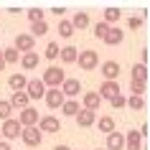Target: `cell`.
<instances>
[{"mask_svg": "<svg viewBox=\"0 0 150 150\" xmlns=\"http://www.w3.org/2000/svg\"><path fill=\"white\" fill-rule=\"evenodd\" d=\"M64 79H66V74H64V69H59V66H48V69L43 71V76H41V81H43L46 89H59L64 84Z\"/></svg>", "mask_w": 150, "mask_h": 150, "instance_id": "1", "label": "cell"}, {"mask_svg": "<svg viewBox=\"0 0 150 150\" xmlns=\"http://www.w3.org/2000/svg\"><path fill=\"white\" fill-rule=\"evenodd\" d=\"M76 61H79V69L94 71L97 66H99V56H97V51H92V48H84V51L76 54Z\"/></svg>", "mask_w": 150, "mask_h": 150, "instance_id": "2", "label": "cell"}, {"mask_svg": "<svg viewBox=\"0 0 150 150\" xmlns=\"http://www.w3.org/2000/svg\"><path fill=\"white\" fill-rule=\"evenodd\" d=\"M21 130H23V127L18 125V120H16V117H10V120H5V122L0 125V137H3L5 142L18 140V137H21Z\"/></svg>", "mask_w": 150, "mask_h": 150, "instance_id": "3", "label": "cell"}, {"mask_svg": "<svg viewBox=\"0 0 150 150\" xmlns=\"http://www.w3.org/2000/svg\"><path fill=\"white\" fill-rule=\"evenodd\" d=\"M21 140H23V145H28V148H38L41 142H43V135L38 132V127H23V130H21Z\"/></svg>", "mask_w": 150, "mask_h": 150, "instance_id": "4", "label": "cell"}, {"mask_svg": "<svg viewBox=\"0 0 150 150\" xmlns=\"http://www.w3.org/2000/svg\"><path fill=\"white\" fill-rule=\"evenodd\" d=\"M16 120H18V125H21V127H36V125H38V110H33L31 104H28L25 110L18 112Z\"/></svg>", "mask_w": 150, "mask_h": 150, "instance_id": "5", "label": "cell"}, {"mask_svg": "<svg viewBox=\"0 0 150 150\" xmlns=\"http://www.w3.org/2000/svg\"><path fill=\"white\" fill-rule=\"evenodd\" d=\"M38 132H61V122H59V117H54V115H43V117H38Z\"/></svg>", "mask_w": 150, "mask_h": 150, "instance_id": "6", "label": "cell"}, {"mask_svg": "<svg viewBox=\"0 0 150 150\" xmlns=\"http://www.w3.org/2000/svg\"><path fill=\"white\" fill-rule=\"evenodd\" d=\"M102 41L107 43V46H120V43L125 41V31H122L120 25H110V28H107V33L102 36Z\"/></svg>", "mask_w": 150, "mask_h": 150, "instance_id": "7", "label": "cell"}, {"mask_svg": "<svg viewBox=\"0 0 150 150\" xmlns=\"http://www.w3.org/2000/svg\"><path fill=\"white\" fill-rule=\"evenodd\" d=\"M18 54H28L36 48V38H31V33H18L16 36V46H13Z\"/></svg>", "mask_w": 150, "mask_h": 150, "instance_id": "8", "label": "cell"}, {"mask_svg": "<svg viewBox=\"0 0 150 150\" xmlns=\"http://www.w3.org/2000/svg\"><path fill=\"white\" fill-rule=\"evenodd\" d=\"M59 89H61L64 99H74V97H79V92H81V81L79 79H64V84Z\"/></svg>", "mask_w": 150, "mask_h": 150, "instance_id": "9", "label": "cell"}, {"mask_svg": "<svg viewBox=\"0 0 150 150\" xmlns=\"http://www.w3.org/2000/svg\"><path fill=\"white\" fill-rule=\"evenodd\" d=\"M25 94H28V99H41V97L46 94L43 81H41V79H28V84H25Z\"/></svg>", "mask_w": 150, "mask_h": 150, "instance_id": "10", "label": "cell"}, {"mask_svg": "<svg viewBox=\"0 0 150 150\" xmlns=\"http://www.w3.org/2000/svg\"><path fill=\"white\" fill-rule=\"evenodd\" d=\"M99 71H102L104 81H117L120 79V64L117 61H104L102 66H99Z\"/></svg>", "mask_w": 150, "mask_h": 150, "instance_id": "11", "label": "cell"}, {"mask_svg": "<svg viewBox=\"0 0 150 150\" xmlns=\"http://www.w3.org/2000/svg\"><path fill=\"white\" fill-rule=\"evenodd\" d=\"M43 99H46V104L51 107V110H61V104L66 102V99H64V94H61V89H46Z\"/></svg>", "mask_w": 150, "mask_h": 150, "instance_id": "12", "label": "cell"}, {"mask_svg": "<svg viewBox=\"0 0 150 150\" xmlns=\"http://www.w3.org/2000/svg\"><path fill=\"white\" fill-rule=\"evenodd\" d=\"M97 94H99V99H112V97H117L120 94V81H104Z\"/></svg>", "mask_w": 150, "mask_h": 150, "instance_id": "13", "label": "cell"}, {"mask_svg": "<svg viewBox=\"0 0 150 150\" xmlns=\"http://www.w3.org/2000/svg\"><path fill=\"white\" fill-rule=\"evenodd\" d=\"M25 84H28V76H25V74H21V71L8 76V87L13 89V92H25Z\"/></svg>", "mask_w": 150, "mask_h": 150, "instance_id": "14", "label": "cell"}, {"mask_svg": "<svg viewBox=\"0 0 150 150\" xmlns=\"http://www.w3.org/2000/svg\"><path fill=\"white\" fill-rule=\"evenodd\" d=\"M99 104H102L99 94H97V92H87V94H84V99H81V110L97 112V110H99Z\"/></svg>", "mask_w": 150, "mask_h": 150, "instance_id": "15", "label": "cell"}, {"mask_svg": "<svg viewBox=\"0 0 150 150\" xmlns=\"http://www.w3.org/2000/svg\"><path fill=\"white\" fill-rule=\"evenodd\" d=\"M104 150H125V135L117 132V130L110 132V135H107V148H104Z\"/></svg>", "mask_w": 150, "mask_h": 150, "instance_id": "16", "label": "cell"}, {"mask_svg": "<svg viewBox=\"0 0 150 150\" xmlns=\"http://www.w3.org/2000/svg\"><path fill=\"white\" fill-rule=\"evenodd\" d=\"M97 122V112H89V110H79L76 112V125L79 127H92Z\"/></svg>", "mask_w": 150, "mask_h": 150, "instance_id": "17", "label": "cell"}, {"mask_svg": "<svg viewBox=\"0 0 150 150\" xmlns=\"http://www.w3.org/2000/svg\"><path fill=\"white\" fill-rule=\"evenodd\" d=\"M125 150H142V137L137 130H130L125 137Z\"/></svg>", "mask_w": 150, "mask_h": 150, "instance_id": "18", "label": "cell"}, {"mask_svg": "<svg viewBox=\"0 0 150 150\" xmlns=\"http://www.w3.org/2000/svg\"><path fill=\"white\" fill-rule=\"evenodd\" d=\"M8 102H10V107H13V110H25L31 99H28V94H25V92H13Z\"/></svg>", "mask_w": 150, "mask_h": 150, "instance_id": "19", "label": "cell"}, {"mask_svg": "<svg viewBox=\"0 0 150 150\" xmlns=\"http://www.w3.org/2000/svg\"><path fill=\"white\" fill-rule=\"evenodd\" d=\"M38 61H41V56L36 54V51H28V54H21V66H23L25 71L36 69V66H38Z\"/></svg>", "mask_w": 150, "mask_h": 150, "instance_id": "20", "label": "cell"}, {"mask_svg": "<svg viewBox=\"0 0 150 150\" xmlns=\"http://www.w3.org/2000/svg\"><path fill=\"white\" fill-rule=\"evenodd\" d=\"M69 23H71V28H74V31H81V28H87V25H89V13H87V10H79V13L71 18Z\"/></svg>", "mask_w": 150, "mask_h": 150, "instance_id": "21", "label": "cell"}, {"mask_svg": "<svg viewBox=\"0 0 150 150\" xmlns=\"http://www.w3.org/2000/svg\"><path fill=\"white\" fill-rule=\"evenodd\" d=\"M76 54H79V48H76V46H64V48H59V56H61L64 64H76Z\"/></svg>", "mask_w": 150, "mask_h": 150, "instance_id": "22", "label": "cell"}, {"mask_svg": "<svg viewBox=\"0 0 150 150\" xmlns=\"http://www.w3.org/2000/svg\"><path fill=\"white\" fill-rule=\"evenodd\" d=\"M132 81L148 84V66H145V64H135L132 66Z\"/></svg>", "mask_w": 150, "mask_h": 150, "instance_id": "23", "label": "cell"}, {"mask_svg": "<svg viewBox=\"0 0 150 150\" xmlns=\"http://www.w3.org/2000/svg\"><path fill=\"white\" fill-rule=\"evenodd\" d=\"M81 107H79V102L76 99H66V102L61 104V112L66 115V117H76V112H79Z\"/></svg>", "mask_w": 150, "mask_h": 150, "instance_id": "24", "label": "cell"}, {"mask_svg": "<svg viewBox=\"0 0 150 150\" xmlns=\"http://www.w3.org/2000/svg\"><path fill=\"white\" fill-rule=\"evenodd\" d=\"M3 61H5V66H8V64H18V61H21V54H18L13 46L3 48Z\"/></svg>", "mask_w": 150, "mask_h": 150, "instance_id": "25", "label": "cell"}, {"mask_svg": "<svg viewBox=\"0 0 150 150\" xmlns=\"http://www.w3.org/2000/svg\"><path fill=\"white\" fill-rule=\"evenodd\" d=\"M120 18H122V10H120V8H107V10H104V23H107V25L117 23Z\"/></svg>", "mask_w": 150, "mask_h": 150, "instance_id": "26", "label": "cell"}, {"mask_svg": "<svg viewBox=\"0 0 150 150\" xmlns=\"http://www.w3.org/2000/svg\"><path fill=\"white\" fill-rule=\"evenodd\" d=\"M48 33V23L41 21V23H31V38H38V36H46Z\"/></svg>", "mask_w": 150, "mask_h": 150, "instance_id": "27", "label": "cell"}, {"mask_svg": "<svg viewBox=\"0 0 150 150\" xmlns=\"http://www.w3.org/2000/svg\"><path fill=\"white\" fill-rule=\"evenodd\" d=\"M99 132H115V120L110 117V115H104V117H99Z\"/></svg>", "mask_w": 150, "mask_h": 150, "instance_id": "28", "label": "cell"}, {"mask_svg": "<svg viewBox=\"0 0 150 150\" xmlns=\"http://www.w3.org/2000/svg\"><path fill=\"white\" fill-rule=\"evenodd\" d=\"M13 117V107H10V102L8 99H0V120L5 122V120H10Z\"/></svg>", "mask_w": 150, "mask_h": 150, "instance_id": "29", "label": "cell"}, {"mask_svg": "<svg viewBox=\"0 0 150 150\" xmlns=\"http://www.w3.org/2000/svg\"><path fill=\"white\" fill-rule=\"evenodd\" d=\"M28 21H31V23H41V21H46V10L31 8V10H28Z\"/></svg>", "mask_w": 150, "mask_h": 150, "instance_id": "30", "label": "cell"}, {"mask_svg": "<svg viewBox=\"0 0 150 150\" xmlns=\"http://www.w3.org/2000/svg\"><path fill=\"white\" fill-rule=\"evenodd\" d=\"M59 36L61 38H71L74 36V28H71L69 21H59Z\"/></svg>", "mask_w": 150, "mask_h": 150, "instance_id": "31", "label": "cell"}, {"mask_svg": "<svg viewBox=\"0 0 150 150\" xmlns=\"http://www.w3.org/2000/svg\"><path fill=\"white\" fill-rule=\"evenodd\" d=\"M127 107L135 110V112H142L145 110V99H142V97H130V99H127Z\"/></svg>", "mask_w": 150, "mask_h": 150, "instance_id": "32", "label": "cell"}, {"mask_svg": "<svg viewBox=\"0 0 150 150\" xmlns=\"http://www.w3.org/2000/svg\"><path fill=\"white\" fill-rule=\"evenodd\" d=\"M43 56H46V59H51V61H54V59H59V43H56V41H48V46H46V51H43Z\"/></svg>", "mask_w": 150, "mask_h": 150, "instance_id": "33", "label": "cell"}, {"mask_svg": "<svg viewBox=\"0 0 150 150\" xmlns=\"http://www.w3.org/2000/svg\"><path fill=\"white\" fill-rule=\"evenodd\" d=\"M148 89V84H142V81H132L130 84V92H132V97H142V92Z\"/></svg>", "mask_w": 150, "mask_h": 150, "instance_id": "34", "label": "cell"}, {"mask_svg": "<svg viewBox=\"0 0 150 150\" xmlns=\"http://www.w3.org/2000/svg\"><path fill=\"white\" fill-rule=\"evenodd\" d=\"M110 104L115 107V110H122V107H127V99L122 94H117V97H112V99H110Z\"/></svg>", "mask_w": 150, "mask_h": 150, "instance_id": "35", "label": "cell"}, {"mask_svg": "<svg viewBox=\"0 0 150 150\" xmlns=\"http://www.w3.org/2000/svg\"><path fill=\"white\" fill-rule=\"evenodd\" d=\"M107 28H110V25L104 23V21H99V23H97V25H94V36H97V38H102L104 33H107Z\"/></svg>", "mask_w": 150, "mask_h": 150, "instance_id": "36", "label": "cell"}, {"mask_svg": "<svg viewBox=\"0 0 150 150\" xmlns=\"http://www.w3.org/2000/svg\"><path fill=\"white\" fill-rule=\"evenodd\" d=\"M127 25L132 28V31H137V28H142V18H137V16H132L130 21H127Z\"/></svg>", "mask_w": 150, "mask_h": 150, "instance_id": "37", "label": "cell"}, {"mask_svg": "<svg viewBox=\"0 0 150 150\" xmlns=\"http://www.w3.org/2000/svg\"><path fill=\"white\" fill-rule=\"evenodd\" d=\"M51 13H54L56 18H61L64 13H66V8H61V5H56V8H51Z\"/></svg>", "mask_w": 150, "mask_h": 150, "instance_id": "38", "label": "cell"}, {"mask_svg": "<svg viewBox=\"0 0 150 150\" xmlns=\"http://www.w3.org/2000/svg\"><path fill=\"white\" fill-rule=\"evenodd\" d=\"M145 61H148V48H142V51H140V64H145ZM145 66H148V64H145Z\"/></svg>", "mask_w": 150, "mask_h": 150, "instance_id": "39", "label": "cell"}, {"mask_svg": "<svg viewBox=\"0 0 150 150\" xmlns=\"http://www.w3.org/2000/svg\"><path fill=\"white\" fill-rule=\"evenodd\" d=\"M0 150H10V142H5V140H0Z\"/></svg>", "mask_w": 150, "mask_h": 150, "instance_id": "40", "label": "cell"}, {"mask_svg": "<svg viewBox=\"0 0 150 150\" xmlns=\"http://www.w3.org/2000/svg\"><path fill=\"white\" fill-rule=\"evenodd\" d=\"M5 69V61H3V48H0V71Z\"/></svg>", "mask_w": 150, "mask_h": 150, "instance_id": "41", "label": "cell"}, {"mask_svg": "<svg viewBox=\"0 0 150 150\" xmlns=\"http://www.w3.org/2000/svg\"><path fill=\"white\" fill-rule=\"evenodd\" d=\"M54 150H71V148H69V145H56Z\"/></svg>", "mask_w": 150, "mask_h": 150, "instance_id": "42", "label": "cell"}, {"mask_svg": "<svg viewBox=\"0 0 150 150\" xmlns=\"http://www.w3.org/2000/svg\"><path fill=\"white\" fill-rule=\"evenodd\" d=\"M97 150H104V148H97Z\"/></svg>", "mask_w": 150, "mask_h": 150, "instance_id": "43", "label": "cell"}, {"mask_svg": "<svg viewBox=\"0 0 150 150\" xmlns=\"http://www.w3.org/2000/svg\"><path fill=\"white\" fill-rule=\"evenodd\" d=\"M0 140H3V137H0Z\"/></svg>", "mask_w": 150, "mask_h": 150, "instance_id": "44", "label": "cell"}]
</instances>
